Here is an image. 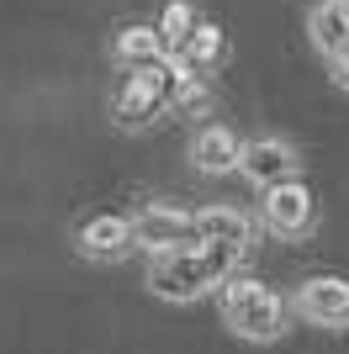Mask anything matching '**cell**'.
Wrapping results in <instances>:
<instances>
[{
  "instance_id": "cell-1",
  "label": "cell",
  "mask_w": 349,
  "mask_h": 354,
  "mask_svg": "<svg viewBox=\"0 0 349 354\" xmlns=\"http://www.w3.org/2000/svg\"><path fill=\"white\" fill-rule=\"evenodd\" d=\"M222 323L249 344H270L286 333V301L270 286H260L254 275H228L222 281Z\"/></svg>"
},
{
  "instance_id": "cell-7",
  "label": "cell",
  "mask_w": 349,
  "mask_h": 354,
  "mask_svg": "<svg viewBox=\"0 0 349 354\" xmlns=\"http://www.w3.org/2000/svg\"><path fill=\"white\" fill-rule=\"evenodd\" d=\"M312 212H318V201H312V191H307L302 180L270 185V191H265V222H270L280 238L307 233V227H312Z\"/></svg>"
},
{
  "instance_id": "cell-11",
  "label": "cell",
  "mask_w": 349,
  "mask_h": 354,
  "mask_svg": "<svg viewBox=\"0 0 349 354\" xmlns=\"http://www.w3.org/2000/svg\"><path fill=\"white\" fill-rule=\"evenodd\" d=\"M111 53H116V64H127V69H154V64L170 59L159 27H122L116 43H111Z\"/></svg>"
},
{
  "instance_id": "cell-9",
  "label": "cell",
  "mask_w": 349,
  "mask_h": 354,
  "mask_svg": "<svg viewBox=\"0 0 349 354\" xmlns=\"http://www.w3.org/2000/svg\"><path fill=\"white\" fill-rule=\"evenodd\" d=\"M127 249H132V217L101 212L80 227V254H90V259H122Z\"/></svg>"
},
{
  "instance_id": "cell-16",
  "label": "cell",
  "mask_w": 349,
  "mask_h": 354,
  "mask_svg": "<svg viewBox=\"0 0 349 354\" xmlns=\"http://www.w3.org/2000/svg\"><path fill=\"white\" fill-rule=\"evenodd\" d=\"M334 80H339V85L349 90V48H344V53H339V59H334Z\"/></svg>"
},
{
  "instance_id": "cell-5",
  "label": "cell",
  "mask_w": 349,
  "mask_h": 354,
  "mask_svg": "<svg viewBox=\"0 0 349 354\" xmlns=\"http://www.w3.org/2000/svg\"><path fill=\"white\" fill-rule=\"evenodd\" d=\"M296 312L318 328H349V281L339 275H312L296 286Z\"/></svg>"
},
{
  "instance_id": "cell-15",
  "label": "cell",
  "mask_w": 349,
  "mask_h": 354,
  "mask_svg": "<svg viewBox=\"0 0 349 354\" xmlns=\"http://www.w3.org/2000/svg\"><path fill=\"white\" fill-rule=\"evenodd\" d=\"M206 106V85H202V74H190L186 85L174 90V101H170V111H180V117H186V111H202Z\"/></svg>"
},
{
  "instance_id": "cell-3",
  "label": "cell",
  "mask_w": 349,
  "mask_h": 354,
  "mask_svg": "<svg viewBox=\"0 0 349 354\" xmlns=\"http://www.w3.org/2000/svg\"><path fill=\"white\" fill-rule=\"evenodd\" d=\"M132 249H148V254L196 249V212H180V207H143L138 217H132Z\"/></svg>"
},
{
  "instance_id": "cell-8",
  "label": "cell",
  "mask_w": 349,
  "mask_h": 354,
  "mask_svg": "<svg viewBox=\"0 0 349 354\" xmlns=\"http://www.w3.org/2000/svg\"><path fill=\"white\" fill-rule=\"evenodd\" d=\"M190 164L202 175H228V169L244 164V138L233 133V127H202V133L190 138Z\"/></svg>"
},
{
  "instance_id": "cell-14",
  "label": "cell",
  "mask_w": 349,
  "mask_h": 354,
  "mask_svg": "<svg viewBox=\"0 0 349 354\" xmlns=\"http://www.w3.org/2000/svg\"><path fill=\"white\" fill-rule=\"evenodd\" d=\"M196 27H202V21H196V11H190L186 0H170V6H164V16H159L164 53H180V48H186V37H190Z\"/></svg>"
},
{
  "instance_id": "cell-4",
  "label": "cell",
  "mask_w": 349,
  "mask_h": 354,
  "mask_svg": "<svg viewBox=\"0 0 349 354\" xmlns=\"http://www.w3.org/2000/svg\"><path fill=\"white\" fill-rule=\"evenodd\" d=\"M111 111H116L122 127H148L159 111H170V90H164L159 64H154V69H132L127 80H122V90H116Z\"/></svg>"
},
{
  "instance_id": "cell-6",
  "label": "cell",
  "mask_w": 349,
  "mask_h": 354,
  "mask_svg": "<svg viewBox=\"0 0 349 354\" xmlns=\"http://www.w3.org/2000/svg\"><path fill=\"white\" fill-rule=\"evenodd\" d=\"M254 185H291L296 180V148L286 143V138H254V143H244V164H238Z\"/></svg>"
},
{
  "instance_id": "cell-10",
  "label": "cell",
  "mask_w": 349,
  "mask_h": 354,
  "mask_svg": "<svg viewBox=\"0 0 349 354\" xmlns=\"http://www.w3.org/2000/svg\"><path fill=\"white\" fill-rule=\"evenodd\" d=\"M196 243H233V249H249L254 243V222L233 207H206L196 212Z\"/></svg>"
},
{
  "instance_id": "cell-13",
  "label": "cell",
  "mask_w": 349,
  "mask_h": 354,
  "mask_svg": "<svg viewBox=\"0 0 349 354\" xmlns=\"http://www.w3.org/2000/svg\"><path fill=\"white\" fill-rule=\"evenodd\" d=\"M222 53H228V37H222V27H212V21H202V27L186 37V48L174 53V59L186 64L190 74H206V69H217Z\"/></svg>"
},
{
  "instance_id": "cell-2",
  "label": "cell",
  "mask_w": 349,
  "mask_h": 354,
  "mask_svg": "<svg viewBox=\"0 0 349 354\" xmlns=\"http://www.w3.org/2000/svg\"><path fill=\"white\" fill-rule=\"evenodd\" d=\"M206 286H217V275L206 265L202 243L196 249H174V254H154V265H148V291L164 296V301H196Z\"/></svg>"
},
{
  "instance_id": "cell-12",
  "label": "cell",
  "mask_w": 349,
  "mask_h": 354,
  "mask_svg": "<svg viewBox=\"0 0 349 354\" xmlns=\"http://www.w3.org/2000/svg\"><path fill=\"white\" fill-rule=\"evenodd\" d=\"M307 27H312V43H318L328 59H339L349 48V0H323Z\"/></svg>"
}]
</instances>
